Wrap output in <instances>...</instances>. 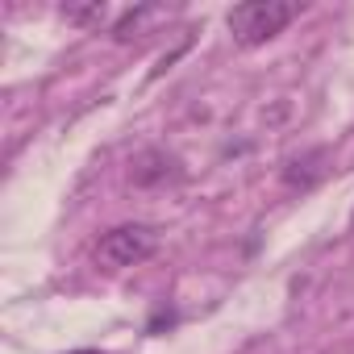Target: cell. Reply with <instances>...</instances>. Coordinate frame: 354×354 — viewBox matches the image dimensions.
Segmentation results:
<instances>
[{"label":"cell","mask_w":354,"mask_h":354,"mask_svg":"<svg viewBox=\"0 0 354 354\" xmlns=\"http://www.w3.org/2000/svg\"><path fill=\"white\" fill-rule=\"evenodd\" d=\"M162 325H175V313H158V317L150 321V333H158Z\"/></svg>","instance_id":"7"},{"label":"cell","mask_w":354,"mask_h":354,"mask_svg":"<svg viewBox=\"0 0 354 354\" xmlns=\"http://www.w3.org/2000/svg\"><path fill=\"white\" fill-rule=\"evenodd\" d=\"M125 175H129L133 188H162V184H175L184 175V162L175 158L171 150H162V146H146V150H138L129 158Z\"/></svg>","instance_id":"3"},{"label":"cell","mask_w":354,"mask_h":354,"mask_svg":"<svg viewBox=\"0 0 354 354\" xmlns=\"http://www.w3.org/2000/svg\"><path fill=\"white\" fill-rule=\"evenodd\" d=\"M154 17H162L158 5H133V9H125V13L117 17V26H113V42L146 38V21H154Z\"/></svg>","instance_id":"5"},{"label":"cell","mask_w":354,"mask_h":354,"mask_svg":"<svg viewBox=\"0 0 354 354\" xmlns=\"http://www.w3.org/2000/svg\"><path fill=\"white\" fill-rule=\"evenodd\" d=\"M325 171H329V150L325 146H308L300 154H292L283 167H279V180L288 192H313L321 180H325Z\"/></svg>","instance_id":"4"},{"label":"cell","mask_w":354,"mask_h":354,"mask_svg":"<svg viewBox=\"0 0 354 354\" xmlns=\"http://www.w3.org/2000/svg\"><path fill=\"white\" fill-rule=\"evenodd\" d=\"M350 230H354V213H350Z\"/></svg>","instance_id":"9"},{"label":"cell","mask_w":354,"mask_h":354,"mask_svg":"<svg viewBox=\"0 0 354 354\" xmlns=\"http://www.w3.org/2000/svg\"><path fill=\"white\" fill-rule=\"evenodd\" d=\"M304 5H296V0H246V5H234L225 26L234 34L238 46H263L271 38H279L296 17H300Z\"/></svg>","instance_id":"1"},{"label":"cell","mask_w":354,"mask_h":354,"mask_svg":"<svg viewBox=\"0 0 354 354\" xmlns=\"http://www.w3.org/2000/svg\"><path fill=\"white\" fill-rule=\"evenodd\" d=\"M154 250H158V230L154 225H142V221H125V225H113V230L100 234L92 259L104 271H125V267L146 263Z\"/></svg>","instance_id":"2"},{"label":"cell","mask_w":354,"mask_h":354,"mask_svg":"<svg viewBox=\"0 0 354 354\" xmlns=\"http://www.w3.org/2000/svg\"><path fill=\"white\" fill-rule=\"evenodd\" d=\"M104 0H84V5H59V17L67 21V26H75V30H96L100 21H104Z\"/></svg>","instance_id":"6"},{"label":"cell","mask_w":354,"mask_h":354,"mask_svg":"<svg viewBox=\"0 0 354 354\" xmlns=\"http://www.w3.org/2000/svg\"><path fill=\"white\" fill-rule=\"evenodd\" d=\"M75 354H96V350H75Z\"/></svg>","instance_id":"8"}]
</instances>
